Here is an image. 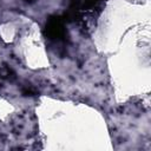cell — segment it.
<instances>
[{
	"label": "cell",
	"mask_w": 151,
	"mask_h": 151,
	"mask_svg": "<svg viewBox=\"0 0 151 151\" xmlns=\"http://www.w3.org/2000/svg\"><path fill=\"white\" fill-rule=\"evenodd\" d=\"M66 19L64 15H51L46 20L44 34L47 40L53 44H66L68 41V32L66 28Z\"/></svg>",
	"instance_id": "7a4b0ae2"
},
{
	"label": "cell",
	"mask_w": 151,
	"mask_h": 151,
	"mask_svg": "<svg viewBox=\"0 0 151 151\" xmlns=\"http://www.w3.org/2000/svg\"><path fill=\"white\" fill-rule=\"evenodd\" d=\"M17 78L15 72L7 65H1L0 66V80H5V81H13Z\"/></svg>",
	"instance_id": "3957f363"
},
{
	"label": "cell",
	"mask_w": 151,
	"mask_h": 151,
	"mask_svg": "<svg viewBox=\"0 0 151 151\" xmlns=\"http://www.w3.org/2000/svg\"><path fill=\"white\" fill-rule=\"evenodd\" d=\"M22 93L25 96H34V94H37V90L32 85H25L22 87Z\"/></svg>",
	"instance_id": "277c9868"
},
{
	"label": "cell",
	"mask_w": 151,
	"mask_h": 151,
	"mask_svg": "<svg viewBox=\"0 0 151 151\" xmlns=\"http://www.w3.org/2000/svg\"><path fill=\"white\" fill-rule=\"evenodd\" d=\"M26 2H28V4H32V2H34V1H37V0H25Z\"/></svg>",
	"instance_id": "5b68a950"
},
{
	"label": "cell",
	"mask_w": 151,
	"mask_h": 151,
	"mask_svg": "<svg viewBox=\"0 0 151 151\" xmlns=\"http://www.w3.org/2000/svg\"><path fill=\"white\" fill-rule=\"evenodd\" d=\"M105 4L106 0H71L64 18L87 32L96 25Z\"/></svg>",
	"instance_id": "6da1fadb"
}]
</instances>
